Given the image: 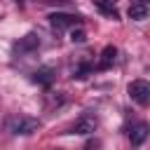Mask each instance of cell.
Masks as SVG:
<instances>
[{
    "instance_id": "cell-1",
    "label": "cell",
    "mask_w": 150,
    "mask_h": 150,
    "mask_svg": "<svg viewBox=\"0 0 150 150\" xmlns=\"http://www.w3.org/2000/svg\"><path fill=\"white\" fill-rule=\"evenodd\" d=\"M38 129H40V120L30 115H12L7 120V131H12L14 136H28V134H35Z\"/></svg>"
},
{
    "instance_id": "cell-2",
    "label": "cell",
    "mask_w": 150,
    "mask_h": 150,
    "mask_svg": "<svg viewBox=\"0 0 150 150\" xmlns=\"http://www.w3.org/2000/svg\"><path fill=\"white\" fill-rule=\"evenodd\" d=\"M49 23H52V28L59 33V30L80 26V16H75V14H66V12H54V14H49Z\"/></svg>"
},
{
    "instance_id": "cell-3",
    "label": "cell",
    "mask_w": 150,
    "mask_h": 150,
    "mask_svg": "<svg viewBox=\"0 0 150 150\" xmlns=\"http://www.w3.org/2000/svg\"><path fill=\"white\" fill-rule=\"evenodd\" d=\"M129 96L138 105H148V101H150V84L145 80H134L129 84Z\"/></svg>"
},
{
    "instance_id": "cell-4",
    "label": "cell",
    "mask_w": 150,
    "mask_h": 150,
    "mask_svg": "<svg viewBox=\"0 0 150 150\" xmlns=\"http://www.w3.org/2000/svg\"><path fill=\"white\" fill-rule=\"evenodd\" d=\"M96 127H98V120H96V117L82 115V117L70 127V134H91V131H96Z\"/></svg>"
},
{
    "instance_id": "cell-5",
    "label": "cell",
    "mask_w": 150,
    "mask_h": 150,
    "mask_svg": "<svg viewBox=\"0 0 150 150\" xmlns=\"http://www.w3.org/2000/svg\"><path fill=\"white\" fill-rule=\"evenodd\" d=\"M145 138H148V124H145V122L134 124V127H131V131H129V141H131V145H134V148H138V145H143V143H145Z\"/></svg>"
},
{
    "instance_id": "cell-6",
    "label": "cell",
    "mask_w": 150,
    "mask_h": 150,
    "mask_svg": "<svg viewBox=\"0 0 150 150\" xmlns=\"http://www.w3.org/2000/svg\"><path fill=\"white\" fill-rule=\"evenodd\" d=\"M115 59H117V49H115L112 45H108V47H103V52H101V59H98L96 68H98V70H108V68L115 63Z\"/></svg>"
},
{
    "instance_id": "cell-7",
    "label": "cell",
    "mask_w": 150,
    "mask_h": 150,
    "mask_svg": "<svg viewBox=\"0 0 150 150\" xmlns=\"http://www.w3.org/2000/svg\"><path fill=\"white\" fill-rule=\"evenodd\" d=\"M148 12H150L148 2H131V5H129V19H134V21L148 19Z\"/></svg>"
},
{
    "instance_id": "cell-8",
    "label": "cell",
    "mask_w": 150,
    "mask_h": 150,
    "mask_svg": "<svg viewBox=\"0 0 150 150\" xmlns=\"http://www.w3.org/2000/svg\"><path fill=\"white\" fill-rule=\"evenodd\" d=\"M38 47H40L38 33H28L26 38H21V40L16 42V49H19V52H33V49H38Z\"/></svg>"
},
{
    "instance_id": "cell-9",
    "label": "cell",
    "mask_w": 150,
    "mask_h": 150,
    "mask_svg": "<svg viewBox=\"0 0 150 150\" xmlns=\"http://www.w3.org/2000/svg\"><path fill=\"white\" fill-rule=\"evenodd\" d=\"M33 80H35L38 84H42V87H49V84H52V80H54V68H49V66H45V68H38Z\"/></svg>"
},
{
    "instance_id": "cell-10",
    "label": "cell",
    "mask_w": 150,
    "mask_h": 150,
    "mask_svg": "<svg viewBox=\"0 0 150 150\" xmlns=\"http://www.w3.org/2000/svg\"><path fill=\"white\" fill-rule=\"evenodd\" d=\"M96 7H98V12H103V14H105V16H110V19H117V16H120V14H117V9H115L112 5H105V2H98Z\"/></svg>"
},
{
    "instance_id": "cell-11",
    "label": "cell",
    "mask_w": 150,
    "mask_h": 150,
    "mask_svg": "<svg viewBox=\"0 0 150 150\" xmlns=\"http://www.w3.org/2000/svg\"><path fill=\"white\" fill-rule=\"evenodd\" d=\"M84 38H87V35H84V30H82V28H77V30H73V33H70V40H73V42H84Z\"/></svg>"
}]
</instances>
